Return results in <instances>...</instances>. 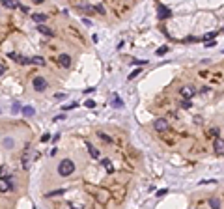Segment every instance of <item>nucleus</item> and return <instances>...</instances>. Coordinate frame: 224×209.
<instances>
[{
    "label": "nucleus",
    "instance_id": "obj_9",
    "mask_svg": "<svg viewBox=\"0 0 224 209\" xmlns=\"http://www.w3.org/2000/svg\"><path fill=\"white\" fill-rule=\"evenodd\" d=\"M179 92H181V95H183V97H185V101H191V97L194 95V88H192V86H189V84H187V86H183V88H181V90H179Z\"/></svg>",
    "mask_w": 224,
    "mask_h": 209
},
{
    "label": "nucleus",
    "instance_id": "obj_36",
    "mask_svg": "<svg viewBox=\"0 0 224 209\" xmlns=\"http://www.w3.org/2000/svg\"><path fill=\"white\" fill-rule=\"evenodd\" d=\"M166 192H168V189H161V191H157V196H164Z\"/></svg>",
    "mask_w": 224,
    "mask_h": 209
},
{
    "label": "nucleus",
    "instance_id": "obj_24",
    "mask_svg": "<svg viewBox=\"0 0 224 209\" xmlns=\"http://www.w3.org/2000/svg\"><path fill=\"white\" fill-rule=\"evenodd\" d=\"M140 73H142V67H138V69H135V71H133V73H131V75L127 77V79H129V80H133V79H136V77H138Z\"/></svg>",
    "mask_w": 224,
    "mask_h": 209
},
{
    "label": "nucleus",
    "instance_id": "obj_40",
    "mask_svg": "<svg viewBox=\"0 0 224 209\" xmlns=\"http://www.w3.org/2000/svg\"><path fill=\"white\" fill-rule=\"evenodd\" d=\"M56 153H58V149H56V148H52V149H51V153H49V155H51V157H54Z\"/></svg>",
    "mask_w": 224,
    "mask_h": 209
},
{
    "label": "nucleus",
    "instance_id": "obj_31",
    "mask_svg": "<svg viewBox=\"0 0 224 209\" xmlns=\"http://www.w3.org/2000/svg\"><path fill=\"white\" fill-rule=\"evenodd\" d=\"M84 107H88V108H94V107H95V103H94L92 99H88L86 103H84Z\"/></svg>",
    "mask_w": 224,
    "mask_h": 209
},
{
    "label": "nucleus",
    "instance_id": "obj_1",
    "mask_svg": "<svg viewBox=\"0 0 224 209\" xmlns=\"http://www.w3.org/2000/svg\"><path fill=\"white\" fill-rule=\"evenodd\" d=\"M73 172H75V163L71 161V159H64V161L58 164V174H60L62 177L71 176Z\"/></svg>",
    "mask_w": 224,
    "mask_h": 209
},
{
    "label": "nucleus",
    "instance_id": "obj_41",
    "mask_svg": "<svg viewBox=\"0 0 224 209\" xmlns=\"http://www.w3.org/2000/svg\"><path fill=\"white\" fill-rule=\"evenodd\" d=\"M64 120V116H56V118H52V121H62Z\"/></svg>",
    "mask_w": 224,
    "mask_h": 209
},
{
    "label": "nucleus",
    "instance_id": "obj_5",
    "mask_svg": "<svg viewBox=\"0 0 224 209\" xmlns=\"http://www.w3.org/2000/svg\"><path fill=\"white\" fill-rule=\"evenodd\" d=\"M157 17L159 19H170L172 17V10L166 8L164 4H157Z\"/></svg>",
    "mask_w": 224,
    "mask_h": 209
},
{
    "label": "nucleus",
    "instance_id": "obj_19",
    "mask_svg": "<svg viewBox=\"0 0 224 209\" xmlns=\"http://www.w3.org/2000/svg\"><path fill=\"white\" fill-rule=\"evenodd\" d=\"M97 136H99L103 142H107V144H110V142H112V136H108L107 133H103V131H99V133H97Z\"/></svg>",
    "mask_w": 224,
    "mask_h": 209
},
{
    "label": "nucleus",
    "instance_id": "obj_16",
    "mask_svg": "<svg viewBox=\"0 0 224 209\" xmlns=\"http://www.w3.org/2000/svg\"><path fill=\"white\" fill-rule=\"evenodd\" d=\"M112 107H114V108H122V107H123V101L118 97V93L112 95Z\"/></svg>",
    "mask_w": 224,
    "mask_h": 209
},
{
    "label": "nucleus",
    "instance_id": "obj_12",
    "mask_svg": "<svg viewBox=\"0 0 224 209\" xmlns=\"http://www.w3.org/2000/svg\"><path fill=\"white\" fill-rule=\"evenodd\" d=\"M220 198H217V196H211V198H209V207H211V209H220Z\"/></svg>",
    "mask_w": 224,
    "mask_h": 209
},
{
    "label": "nucleus",
    "instance_id": "obj_27",
    "mask_svg": "<svg viewBox=\"0 0 224 209\" xmlns=\"http://www.w3.org/2000/svg\"><path fill=\"white\" fill-rule=\"evenodd\" d=\"M77 107H79V103H71V104H66V107H62V108H64V110H73Z\"/></svg>",
    "mask_w": 224,
    "mask_h": 209
},
{
    "label": "nucleus",
    "instance_id": "obj_32",
    "mask_svg": "<svg viewBox=\"0 0 224 209\" xmlns=\"http://www.w3.org/2000/svg\"><path fill=\"white\" fill-rule=\"evenodd\" d=\"M101 164H103V166H107L108 170H112V168H110V161H108V159H103V161H101Z\"/></svg>",
    "mask_w": 224,
    "mask_h": 209
},
{
    "label": "nucleus",
    "instance_id": "obj_37",
    "mask_svg": "<svg viewBox=\"0 0 224 209\" xmlns=\"http://www.w3.org/2000/svg\"><path fill=\"white\" fill-rule=\"evenodd\" d=\"M4 73H6V65H4V64H0V77H2Z\"/></svg>",
    "mask_w": 224,
    "mask_h": 209
},
{
    "label": "nucleus",
    "instance_id": "obj_3",
    "mask_svg": "<svg viewBox=\"0 0 224 209\" xmlns=\"http://www.w3.org/2000/svg\"><path fill=\"white\" fill-rule=\"evenodd\" d=\"M32 84H34V90H36V92H45V90H47V80L43 79V77H34V82H32Z\"/></svg>",
    "mask_w": 224,
    "mask_h": 209
},
{
    "label": "nucleus",
    "instance_id": "obj_7",
    "mask_svg": "<svg viewBox=\"0 0 224 209\" xmlns=\"http://www.w3.org/2000/svg\"><path fill=\"white\" fill-rule=\"evenodd\" d=\"M213 149L215 153H219V155H224V138H215L213 140Z\"/></svg>",
    "mask_w": 224,
    "mask_h": 209
},
{
    "label": "nucleus",
    "instance_id": "obj_23",
    "mask_svg": "<svg viewBox=\"0 0 224 209\" xmlns=\"http://www.w3.org/2000/svg\"><path fill=\"white\" fill-rule=\"evenodd\" d=\"M123 189H114V191H112V194H116V200L118 202H122V198H123Z\"/></svg>",
    "mask_w": 224,
    "mask_h": 209
},
{
    "label": "nucleus",
    "instance_id": "obj_4",
    "mask_svg": "<svg viewBox=\"0 0 224 209\" xmlns=\"http://www.w3.org/2000/svg\"><path fill=\"white\" fill-rule=\"evenodd\" d=\"M153 127H155V131L163 133V131H168V129H170V123H168V120H164V118H157V120L153 121Z\"/></svg>",
    "mask_w": 224,
    "mask_h": 209
},
{
    "label": "nucleus",
    "instance_id": "obj_34",
    "mask_svg": "<svg viewBox=\"0 0 224 209\" xmlns=\"http://www.w3.org/2000/svg\"><path fill=\"white\" fill-rule=\"evenodd\" d=\"M4 146H8V148H11V146H13V140H11V138H6V140H4Z\"/></svg>",
    "mask_w": 224,
    "mask_h": 209
},
{
    "label": "nucleus",
    "instance_id": "obj_30",
    "mask_svg": "<svg viewBox=\"0 0 224 209\" xmlns=\"http://www.w3.org/2000/svg\"><path fill=\"white\" fill-rule=\"evenodd\" d=\"M95 11H99L101 15H105V8H103V4H97V6H95Z\"/></svg>",
    "mask_w": 224,
    "mask_h": 209
},
{
    "label": "nucleus",
    "instance_id": "obj_21",
    "mask_svg": "<svg viewBox=\"0 0 224 209\" xmlns=\"http://www.w3.org/2000/svg\"><path fill=\"white\" fill-rule=\"evenodd\" d=\"M30 62H32V64H36V65H45L43 56H34V58H30Z\"/></svg>",
    "mask_w": 224,
    "mask_h": 209
},
{
    "label": "nucleus",
    "instance_id": "obj_15",
    "mask_svg": "<svg viewBox=\"0 0 224 209\" xmlns=\"http://www.w3.org/2000/svg\"><path fill=\"white\" fill-rule=\"evenodd\" d=\"M79 10L84 13H94L95 11V6H90V4H79Z\"/></svg>",
    "mask_w": 224,
    "mask_h": 209
},
{
    "label": "nucleus",
    "instance_id": "obj_25",
    "mask_svg": "<svg viewBox=\"0 0 224 209\" xmlns=\"http://www.w3.org/2000/svg\"><path fill=\"white\" fill-rule=\"evenodd\" d=\"M209 136H213V138H219V127H213V129H209Z\"/></svg>",
    "mask_w": 224,
    "mask_h": 209
},
{
    "label": "nucleus",
    "instance_id": "obj_38",
    "mask_svg": "<svg viewBox=\"0 0 224 209\" xmlns=\"http://www.w3.org/2000/svg\"><path fill=\"white\" fill-rule=\"evenodd\" d=\"M209 90H211V88H209V86H204V88H202V90H200V92H202V93H207V92H209Z\"/></svg>",
    "mask_w": 224,
    "mask_h": 209
},
{
    "label": "nucleus",
    "instance_id": "obj_11",
    "mask_svg": "<svg viewBox=\"0 0 224 209\" xmlns=\"http://www.w3.org/2000/svg\"><path fill=\"white\" fill-rule=\"evenodd\" d=\"M84 146H86V148H88V151H90V157H94V159H97V157H99V151H97V149L94 148V146H92V142H90V140H84Z\"/></svg>",
    "mask_w": 224,
    "mask_h": 209
},
{
    "label": "nucleus",
    "instance_id": "obj_8",
    "mask_svg": "<svg viewBox=\"0 0 224 209\" xmlns=\"http://www.w3.org/2000/svg\"><path fill=\"white\" fill-rule=\"evenodd\" d=\"M8 58L17 60V64H21V65H28V64H32L30 58H26V56H19V54H15V52H10V54H8Z\"/></svg>",
    "mask_w": 224,
    "mask_h": 209
},
{
    "label": "nucleus",
    "instance_id": "obj_20",
    "mask_svg": "<svg viewBox=\"0 0 224 209\" xmlns=\"http://www.w3.org/2000/svg\"><path fill=\"white\" fill-rule=\"evenodd\" d=\"M66 192V189H56V191H51V192H47L45 196L47 198H52V196H58V194H64Z\"/></svg>",
    "mask_w": 224,
    "mask_h": 209
},
{
    "label": "nucleus",
    "instance_id": "obj_39",
    "mask_svg": "<svg viewBox=\"0 0 224 209\" xmlns=\"http://www.w3.org/2000/svg\"><path fill=\"white\" fill-rule=\"evenodd\" d=\"M211 47H215V41H209V43H206V49H211Z\"/></svg>",
    "mask_w": 224,
    "mask_h": 209
},
{
    "label": "nucleus",
    "instance_id": "obj_33",
    "mask_svg": "<svg viewBox=\"0 0 224 209\" xmlns=\"http://www.w3.org/2000/svg\"><path fill=\"white\" fill-rule=\"evenodd\" d=\"M181 107H183V108H191L192 103H191V101H183V103H181Z\"/></svg>",
    "mask_w": 224,
    "mask_h": 209
},
{
    "label": "nucleus",
    "instance_id": "obj_29",
    "mask_svg": "<svg viewBox=\"0 0 224 209\" xmlns=\"http://www.w3.org/2000/svg\"><path fill=\"white\" fill-rule=\"evenodd\" d=\"M11 110H13L15 114H17V112H23V108H21V104H19V103H13V108H11Z\"/></svg>",
    "mask_w": 224,
    "mask_h": 209
},
{
    "label": "nucleus",
    "instance_id": "obj_2",
    "mask_svg": "<svg viewBox=\"0 0 224 209\" xmlns=\"http://www.w3.org/2000/svg\"><path fill=\"white\" fill-rule=\"evenodd\" d=\"M32 157H39V153H32L30 149L23 151V157H21V164H23V168H30V161Z\"/></svg>",
    "mask_w": 224,
    "mask_h": 209
},
{
    "label": "nucleus",
    "instance_id": "obj_35",
    "mask_svg": "<svg viewBox=\"0 0 224 209\" xmlns=\"http://www.w3.org/2000/svg\"><path fill=\"white\" fill-rule=\"evenodd\" d=\"M49 138H51V135H49V133H45L43 136H41V142H49Z\"/></svg>",
    "mask_w": 224,
    "mask_h": 209
},
{
    "label": "nucleus",
    "instance_id": "obj_13",
    "mask_svg": "<svg viewBox=\"0 0 224 209\" xmlns=\"http://www.w3.org/2000/svg\"><path fill=\"white\" fill-rule=\"evenodd\" d=\"M32 19H34V21H36V23H38V24H43V23H45V21H47L49 17L45 15V13H34V15H32Z\"/></svg>",
    "mask_w": 224,
    "mask_h": 209
},
{
    "label": "nucleus",
    "instance_id": "obj_26",
    "mask_svg": "<svg viewBox=\"0 0 224 209\" xmlns=\"http://www.w3.org/2000/svg\"><path fill=\"white\" fill-rule=\"evenodd\" d=\"M168 52V47H161V49H157V56H163V54H166Z\"/></svg>",
    "mask_w": 224,
    "mask_h": 209
},
{
    "label": "nucleus",
    "instance_id": "obj_17",
    "mask_svg": "<svg viewBox=\"0 0 224 209\" xmlns=\"http://www.w3.org/2000/svg\"><path fill=\"white\" fill-rule=\"evenodd\" d=\"M2 6H4V8H10V10L19 8V4L15 2V0H2Z\"/></svg>",
    "mask_w": 224,
    "mask_h": 209
},
{
    "label": "nucleus",
    "instance_id": "obj_14",
    "mask_svg": "<svg viewBox=\"0 0 224 209\" xmlns=\"http://www.w3.org/2000/svg\"><path fill=\"white\" fill-rule=\"evenodd\" d=\"M38 32H41V34H45V36H54V32H52V28H49V26H45V24H38Z\"/></svg>",
    "mask_w": 224,
    "mask_h": 209
},
{
    "label": "nucleus",
    "instance_id": "obj_10",
    "mask_svg": "<svg viewBox=\"0 0 224 209\" xmlns=\"http://www.w3.org/2000/svg\"><path fill=\"white\" fill-rule=\"evenodd\" d=\"M58 64L62 67H69L71 65V56H69V54H60L58 56Z\"/></svg>",
    "mask_w": 224,
    "mask_h": 209
},
{
    "label": "nucleus",
    "instance_id": "obj_28",
    "mask_svg": "<svg viewBox=\"0 0 224 209\" xmlns=\"http://www.w3.org/2000/svg\"><path fill=\"white\" fill-rule=\"evenodd\" d=\"M131 64H135V65H146V64H148V60H133Z\"/></svg>",
    "mask_w": 224,
    "mask_h": 209
},
{
    "label": "nucleus",
    "instance_id": "obj_6",
    "mask_svg": "<svg viewBox=\"0 0 224 209\" xmlns=\"http://www.w3.org/2000/svg\"><path fill=\"white\" fill-rule=\"evenodd\" d=\"M110 194H112V192H110V191H107V189H99V191L95 192V198L99 200V204H103V205H105V204L108 202Z\"/></svg>",
    "mask_w": 224,
    "mask_h": 209
},
{
    "label": "nucleus",
    "instance_id": "obj_18",
    "mask_svg": "<svg viewBox=\"0 0 224 209\" xmlns=\"http://www.w3.org/2000/svg\"><path fill=\"white\" fill-rule=\"evenodd\" d=\"M34 114H36L34 107H23V116H34Z\"/></svg>",
    "mask_w": 224,
    "mask_h": 209
},
{
    "label": "nucleus",
    "instance_id": "obj_22",
    "mask_svg": "<svg viewBox=\"0 0 224 209\" xmlns=\"http://www.w3.org/2000/svg\"><path fill=\"white\" fill-rule=\"evenodd\" d=\"M217 34H219V32H207V34H206V36L202 38V39H204L206 43H209V41H213V38L217 36Z\"/></svg>",
    "mask_w": 224,
    "mask_h": 209
}]
</instances>
